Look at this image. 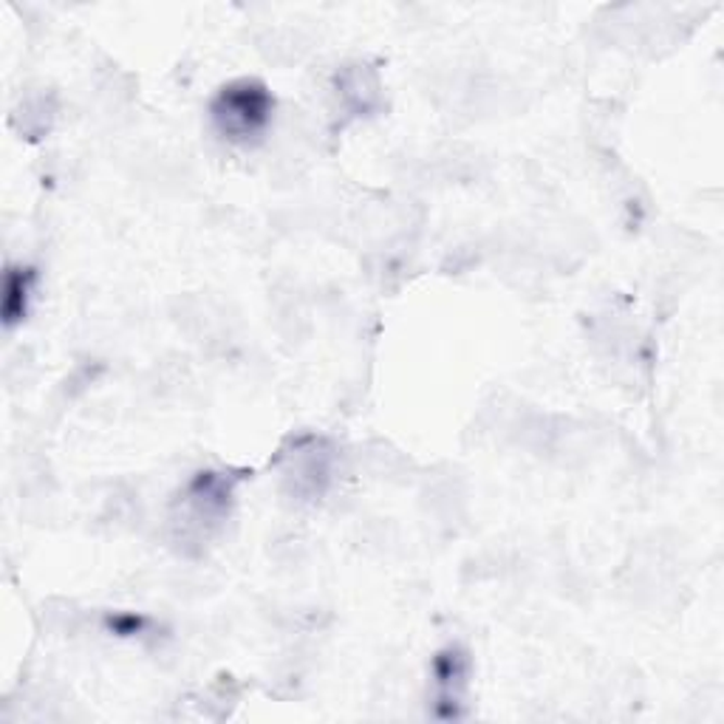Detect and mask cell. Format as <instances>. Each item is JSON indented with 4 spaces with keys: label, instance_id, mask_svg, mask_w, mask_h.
Instances as JSON below:
<instances>
[{
    "label": "cell",
    "instance_id": "cell-1",
    "mask_svg": "<svg viewBox=\"0 0 724 724\" xmlns=\"http://www.w3.org/2000/svg\"><path fill=\"white\" fill-rule=\"evenodd\" d=\"M275 100L255 79H241L224 88L213 102V119L221 130L224 139L230 142H250L261 137L272 119Z\"/></svg>",
    "mask_w": 724,
    "mask_h": 724
},
{
    "label": "cell",
    "instance_id": "cell-2",
    "mask_svg": "<svg viewBox=\"0 0 724 724\" xmlns=\"http://www.w3.org/2000/svg\"><path fill=\"white\" fill-rule=\"evenodd\" d=\"M31 287H35V272L23 266H9L7 280H3V323L12 329L26 317L31 301Z\"/></svg>",
    "mask_w": 724,
    "mask_h": 724
},
{
    "label": "cell",
    "instance_id": "cell-3",
    "mask_svg": "<svg viewBox=\"0 0 724 724\" xmlns=\"http://www.w3.org/2000/svg\"><path fill=\"white\" fill-rule=\"evenodd\" d=\"M467 676V660L459 648H447L436 657V685L439 699L445 704H456L461 699V688H465Z\"/></svg>",
    "mask_w": 724,
    "mask_h": 724
}]
</instances>
